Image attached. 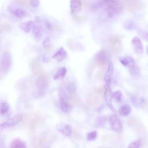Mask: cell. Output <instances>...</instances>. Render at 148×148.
<instances>
[{
    "mask_svg": "<svg viewBox=\"0 0 148 148\" xmlns=\"http://www.w3.org/2000/svg\"><path fill=\"white\" fill-rule=\"evenodd\" d=\"M60 108L63 112H68L72 109V105L69 103L68 97H60Z\"/></svg>",
    "mask_w": 148,
    "mask_h": 148,
    "instance_id": "9a60e30c",
    "label": "cell"
},
{
    "mask_svg": "<svg viewBox=\"0 0 148 148\" xmlns=\"http://www.w3.org/2000/svg\"><path fill=\"white\" fill-rule=\"evenodd\" d=\"M34 25H34V23L33 21H28L22 23L20 24V27L21 29L24 30L25 32H29L31 31V29L33 28Z\"/></svg>",
    "mask_w": 148,
    "mask_h": 148,
    "instance_id": "d4e9b609",
    "label": "cell"
},
{
    "mask_svg": "<svg viewBox=\"0 0 148 148\" xmlns=\"http://www.w3.org/2000/svg\"><path fill=\"white\" fill-rule=\"evenodd\" d=\"M8 10L12 15L18 18H23L26 16V12L21 8L10 6L8 7Z\"/></svg>",
    "mask_w": 148,
    "mask_h": 148,
    "instance_id": "30bf717a",
    "label": "cell"
},
{
    "mask_svg": "<svg viewBox=\"0 0 148 148\" xmlns=\"http://www.w3.org/2000/svg\"><path fill=\"white\" fill-rule=\"evenodd\" d=\"M108 56L109 55L106 50H101L97 53L95 57V61L96 64L101 66H104L108 59Z\"/></svg>",
    "mask_w": 148,
    "mask_h": 148,
    "instance_id": "52a82bcc",
    "label": "cell"
},
{
    "mask_svg": "<svg viewBox=\"0 0 148 148\" xmlns=\"http://www.w3.org/2000/svg\"><path fill=\"white\" fill-rule=\"evenodd\" d=\"M113 97L114 98V99L117 101L120 102L123 99V94H122L121 91L120 90H117V91H114L113 93Z\"/></svg>",
    "mask_w": 148,
    "mask_h": 148,
    "instance_id": "f546056e",
    "label": "cell"
},
{
    "mask_svg": "<svg viewBox=\"0 0 148 148\" xmlns=\"http://www.w3.org/2000/svg\"><path fill=\"white\" fill-rule=\"evenodd\" d=\"M98 148H110L109 147H98Z\"/></svg>",
    "mask_w": 148,
    "mask_h": 148,
    "instance_id": "60d3db41",
    "label": "cell"
},
{
    "mask_svg": "<svg viewBox=\"0 0 148 148\" xmlns=\"http://www.w3.org/2000/svg\"><path fill=\"white\" fill-rule=\"evenodd\" d=\"M50 45V38L49 37H47L46 38H45V39L43 41V46L45 47H49Z\"/></svg>",
    "mask_w": 148,
    "mask_h": 148,
    "instance_id": "f35d334b",
    "label": "cell"
},
{
    "mask_svg": "<svg viewBox=\"0 0 148 148\" xmlns=\"http://www.w3.org/2000/svg\"><path fill=\"white\" fill-rule=\"evenodd\" d=\"M104 88H105V91H104L103 95H104L105 100L108 106L109 107V108L112 110H114V108H113L112 103V91H111V90H110L109 84L106 83L104 87Z\"/></svg>",
    "mask_w": 148,
    "mask_h": 148,
    "instance_id": "8fae6325",
    "label": "cell"
},
{
    "mask_svg": "<svg viewBox=\"0 0 148 148\" xmlns=\"http://www.w3.org/2000/svg\"><path fill=\"white\" fill-rule=\"evenodd\" d=\"M123 2L125 5L126 10L130 12H134L137 11L142 7V2L139 1L131 0L123 1Z\"/></svg>",
    "mask_w": 148,
    "mask_h": 148,
    "instance_id": "5b68a950",
    "label": "cell"
},
{
    "mask_svg": "<svg viewBox=\"0 0 148 148\" xmlns=\"http://www.w3.org/2000/svg\"><path fill=\"white\" fill-rule=\"evenodd\" d=\"M138 34L143 39L148 41V32L147 31L142 29H139L138 31Z\"/></svg>",
    "mask_w": 148,
    "mask_h": 148,
    "instance_id": "1f68e13d",
    "label": "cell"
},
{
    "mask_svg": "<svg viewBox=\"0 0 148 148\" xmlns=\"http://www.w3.org/2000/svg\"><path fill=\"white\" fill-rule=\"evenodd\" d=\"M23 119V116L21 114H16L10 119H9L8 120H6L5 122L3 123L1 125V129H3L5 128H8L9 127H12L13 125H15L21 121Z\"/></svg>",
    "mask_w": 148,
    "mask_h": 148,
    "instance_id": "8992f818",
    "label": "cell"
},
{
    "mask_svg": "<svg viewBox=\"0 0 148 148\" xmlns=\"http://www.w3.org/2000/svg\"><path fill=\"white\" fill-rule=\"evenodd\" d=\"M108 42L113 49L116 51L121 50V42L118 36H113L109 37L108 38Z\"/></svg>",
    "mask_w": 148,
    "mask_h": 148,
    "instance_id": "9c48e42d",
    "label": "cell"
},
{
    "mask_svg": "<svg viewBox=\"0 0 148 148\" xmlns=\"http://www.w3.org/2000/svg\"><path fill=\"white\" fill-rule=\"evenodd\" d=\"M113 64L112 61H109L108 65V68L104 76V80L107 84H109L112 80L113 75Z\"/></svg>",
    "mask_w": 148,
    "mask_h": 148,
    "instance_id": "5bb4252c",
    "label": "cell"
},
{
    "mask_svg": "<svg viewBox=\"0 0 148 148\" xmlns=\"http://www.w3.org/2000/svg\"><path fill=\"white\" fill-rule=\"evenodd\" d=\"M146 27H147V28H148V24H147V26H146Z\"/></svg>",
    "mask_w": 148,
    "mask_h": 148,
    "instance_id": "7bdbcfd3",
    "label": "cell"
},
{
    "mask_svg": "<svg viewBox=\"0 0 148 148\" xmlns=\"http://www.w3.org/2000/svg\"><path fill=\"white\" fill-rule=\"evenodd\" d=\"M100 102V98L95 95L92 94L87 97V103L90 106H95Z\"/></svg>",
    "mask_w": 148,
    "mask_h": 148,
    "instance_id": "484cf974",
    "label": "cell"
},
{
    "mask_svg": "<svg viewBox=\"0 0 148 148\" xmlns=\"http://www.w3.org/2000/svg\"><path fill=\"white\" fill-rule=\"evenodd\" d=\"M32 32L36 39H40L43 35L42 27L39 25H35L32 28Z\"/></svg>",
    "mask_w": 148,
    "mask_h": 148,
    "instance_id": "44dd1931",
    "label": "cell"
},
{
    "mask_svg": "<svg viewBox=\"0 0 148 148\" xmlns=\"http://www.w3.org/2000/svg\"><path fill=\"white\" fill-rule=\"evenodd\" d=\"M11 65V56L9 51L3 53L1 61V69L2 72L6 74L9 70Z\"/></svg>",
    "mask_w": 148,
    "mask_h": 148,
    "instance_id": "7a4b0ae2",
    "label": "cell"
},
{
    "mask_svg": "<svg viewBox=\"0 0 148 148\" xmlns=\"http://www.w3.org/2000/svg\"><path fill=\"white\" fill-rule=\"evenodd\" d=\"M140 143H141V142L139 139L136 140L135 141L131 142L128 145L127 148H139V146H140Z\"/></svg>",
    "mask_w": 148,
    "mask_h": 148,
    "instance_id": "d6a6232c",
    "label": "cell"
},
{
    "mask_svg": "<svg viewBox=\"0 0 148 148\" xmlns=\"http://www.w3.org/2000/svg\"><path fill=\"white\" fill-rule=\"evenodd\" d=\"M51 143V138L47 135H43L39 140V146L40 147L49 146Z\"/></svg>",
    "mask_w": 148,
    "mask_h": 148,
    "instance_id": "ffe728a7",
    "label": "cell"
},
{
    "mask_svg": "<svg viewBox=\"0 0 148 148\" xmlns=\"http://www.w3.org/2000/svg\"><path fill=\"white\" fill-rule=\"evenodd\" d=\"M67 53L63 47H60L57 51L53 55V58L55 59L58 62L62 61L66 57Z\"/></svg>",
    "mask_w": 148,
    "mask_h": 148,
    "instance_id": "2e32d148",
    "label": "cell"
},
{
    "mask_svg": "<svg viewBox=\"0 0 148 148\" xmlns=\"http://www.w3.org/2000/svg\"><path fill=\"white\" fill-rule=\"evenodd\" d=\"M125 27L126 29H127L128 30H132V29H134L136 28V24L133 21H129L125 23Z\"/></svg>",
    "mask_w": 148,
    "mask_h": 148,
    "instance_id": "4dcf8cb0",
    "label": "cell"
},
{
    "mask_svg": "<svg viewBox=\"0 0 148 148\" xmlns=\"http://www.w3.org/2000/svg\"><path fill=\"white\" fill-rule=\"evenodd\" d=\"M57 129L65 136H69L72 134V127L70 125L67 124H60Z\"/></svg>",
    "mask_w": 148,
    "mask_h": 148,
    "instance_id": "ac0fdd59",
    "label": "cell"
},
{
    "mask_svg": "<svg viewBox=\"0 0 148 148\" xmlns=\"http://www.w3.org/2000/svg\"><path fill=\"white\" fill-rule=\"evenodd\" d=\"M66 45L72 50L75 51L76 50V46L75 45L72 39H68L66 40Z\"/></svg>",
    "mask_w": 148,
    "mask_h": 148,
    "instance_id": "d590c367",
    "label": "cell"
},
{
    "mask_svg": "<svg viewBox=\"0 0 148 148\" xmlns=\"http://www.w3.org/2000/svg\"><path fill=\"white\" fill-rule=\"evenodd\" d=\"M29 3L32 6L35 8V7H37L39 5L40 2L38 0H32V1H30Z\"/></svg>",
    "mask_w": 148,
    "mask_h": 148,
    "instance_id": "ab89813d",
    "label": "cell"
},
{
    "mask_svg": "<svg viewBox=\"0 0 148 148\" xmlns=\"http://www.w3.org/2000/svg\"><path fill=\"white\" fill-rule=\"evenodd\" d=\"M104 4H105V1H94L91 4V9L92 10H96L101 8L102 6H104Z\"/></svg>",
    "mask_w": 148,
    "mask_h": 148,
    "instance_id": "83f0119b",
    "label": "cell"
},
{
    "mask_svg": "<svg viewBox=\"0 0 148 148\" xmlns=\"http://www.w3.org/2000/svg\"><path fill=\"white\" fill-rule=\"evenodd\" d=\"M49 83V80L47 75L43 73L38 76L36 82V87L40 93L43 92Z\"/></svg>",
    "mask_w": 148,
    "mask_h": 148,
    "instance_id": "3957f363",
    "label": "cell"
},
{
    "mask_svg": "<svg viewBox=\"0 0 148 148\" xmlns=\"http://www.w3.org/2000/svg\"><path fill=\"white\" fill-rule=\"evenodd\" d=\"M97 132L96 131H93L89 132L87 135V139L88 140H94L97 138Z\"/></svg>",
    "mask_w": 148,
    "mask_h": 148,
    "instance_id": "836d02e7",
    "label": "cell"
},
{
    "mask_svg": "<svg viewBox=\"0 0 148 148\" xmlns=\"http://www.w3.org/2000/svg\"><path fill=\"white\" fill-rule=\"evenodd\" d=\"M1 27L2 29H3L4 31H5L6 32H9L12 29V26L10 25V24L6 22L2 23L1 24Z\"/></svg>",
    "mask_w": 148,
    "mask_h": 148,
    "instance_id": "e575fe53",
    "label": "cell"
},
{
    "mask_svg": "<svg viewBox=\"0 0 148 148\" xmlns=\"http://www.w3.org/2000/svg\"><path fill=\"white\" fill-rule=\"evenodd\" d=\"M67 72L66 69L65 67H61L53 75V79L54 80H57V79H62L65 77Z\"/></svg>",
    "mask_w": 148,
    "mask_h": 148,
    "instance_id": "603a6c76",
    "label": "cell"
},
{
    "mask_svg": "<svg viewBox=\"0 0 148 148\" xmlns=\"http://www.w3.org/2000/svg\"><path fill=\"white\" fill-rule=\"evenodd\" d=\"M119 61L123 66H127L131 69L135 67V61L131 57H119Z\"/></svg>",
    "mask_w": 148,
    "mask_h": 148,
    "instance_id": "4fadbf2b",
    "label": "cell"
},
{
    "mask_svg": "<svg viewBox=\"0 0 148 148\" xmlns=\"http://www.w3.org/2000/svg\"><path fill=\"white\" fill-rule=\"evenodd\" d=\"M104 6L108 16L114 17L120 14L123 10V2L120 1H105Z\"/></svg>",
    "mask_w": 148,
    "mask_h": 148,
    "instance_id": "6da1fadb",
    "label": "cell"
},
{
    "mask_svg": "<svg viewBox=\"0 0 148 148\" xmlns=\"http://www.w3.org/2000/svg\"><path fill=\"white\" fill-rule=\"evenodd\" d=\"M10 148H26V144L20 139H15L12 142Z\"/></svg>",
    "mask_w": 148,
    "mask_h": 148,
    "instance_id": "cb8c5ba5",
    "label": "cell"
},
{
    "mask_svg": "<svg viewBox=\"0 0 148 148\" xmlns=\"http://www.w3.org/2000/svg\"><path fill=\"white\" fill-rule=\"evenodd\" d=\"M9 111V105L6 102H2L1 103V114L4 115Z\"/></svg>",
    "mask_w": 148,
    "mask_h": 148,
    "instance_id": "f1b7e54d",
    "label": "cell"
},
{
    "mask_svg": "<svg viewBox=\"0 0 148 148\" xmlns=\"http://www.w3.org/2000/svg\"><path fill=\"white\" fill-rule=\"evenodd\" d=\"M119 113L122 116H128L131 112V106L127 104L122 105L119 108Z\"/></svg>",
    "mask_w": 148,
    "mask_h": 148,
    "instance_id": "7402d4cb",
    "label": "cell"
},
{
    "mask_svg": "<svg viewBox=\"0 0 148 148\" xmlns=\"http://www.w3.org/2000/svg\"><path fill=\"white\" fill-rule=\"evenodd\" d=\"M73 20L77 23H82L86 21V18L84 17L76 15V14H74L73 16Z\"/></svg>",
    "mask_w": 148,
    "mask_h": 148,
    "instance_id": "8d00e7d4",
    "label": "cell"
},
{
    "mask_svg": "<svg viewBox=\"0 0 148 148\" xmlns=\"http://www.w3.org/2000/svg\"><path fill=\"white\" fill-rule=\"evenodd\" d=\"M131 43L135 53H136L138 54H141L143 53V46L140 39L138 37H134L131 41Z\"/></svg>",
    "mask_w": 148,
    "mask_h": 148,
    "instance_id": "7c38bea8",
    "label": "cell"
},
{
    "mask_svg": "<svg viewBox=\"0 0 148 148\" xmlns=\"http://www.w3.org/2000/svg\"><path fill=\"white\" fill-rule=\"evenodd\" d=\"M109 121L110 126L114 131L118 133H120L122 131L123 125L119 117L117 114H111L109 117Z\"/></svg>",
    "mask_w": 148,
    "mask_h": 148,
    "instance_id": "277c9868",
    "label": "cell"
},
{
    "mask_svg": "<svg viewBox=\"0 0 148 148\" xmlns=\"http://www.w3.org/2000/svg\"><path fill=\"white\" fill-rule=\"evenodd\" d=\"M132 103L136 106H142L144 104V99L143 98H138L137 97H132L131 99Z\"/></svg>",
    "mask_w": 148,
    "mask_h": 148,
    "instance_id": "4316f807",
    "label": "cell"
},
{
    "mask_svg": "<svg viewBox=\"0 0 148 148\" xmlns=\"http://www.w3.org/2000/svg\"><path fill=\"white\" fill-rule=\"evenodd\" d=\"M13 2L14 3H16L17 5H25L27 3L29 2V1H25V0H16V1H13Z\"/></svg>",
    "mask_w": 148,
    "mask_h": 148,
    "instance_id": "74e56055",
    "label": "cell"
},
{
    "mask_svg": "<svg viewBox=\"0 0 148 148\" xmlns=\"http://www.w3.org/2000/svg\"><path fill=\"white\" fill-rule=\"evenodd\" d=\"M31 69L33 73L38 75V76L44 73L42 64L38 57H36L32 60L31 63Z\"/></svg>",
    "mask_w": 148,
    "mask_h": 148,
    "instance_id": "ba28073f",
    "label": "cell"
},
{
    "mask_svg": "<svg viewBox=\"0 0 148 148\" xmlns=\"http://www.w3.org/2000/svg\"><path fill=\"white\" fill-rule=\"evenodd\" d=\"M146 51H147V53H148V46H147V49H146Z\"/></svg>",
    "mask_w": 148,
    "mask_h": 148,
    "instance_id": "b9f144b4",
    "label": "cell"
},
{
    "mask_svg": "<svg viewBox=\"0 0 148 148\" xmlns=\"http://www.w3.org/2000/svg\"><path fill=\"white\" fill-rule=\"evenodd\" d=\"M82 3L80 1H71L70 2V8L71 12L73 14L78 13L82 9Z\"/></svg>",
    "mask_w": 148,
    "mask_h": 148,
    "instance_id": "d6986e66",
    "label": "cell"
},
{
    "mask_svg": "<svg viewBox=\"0 0 148 148\" xmlns=\"http://www.w3.org/2000/svg\"><path fill=\"white\" fill-rule=\"evenodd\" d=\"M37 121H38V120L35 118L32 119L29 124V138L31 141H34L35 139V131H36Z\"/></svg>",
    "mask_w": 148,
    "mask_h": 148,
    "instance_id": "e0dca14e",
    "label": "cell"
}]
</instances>
